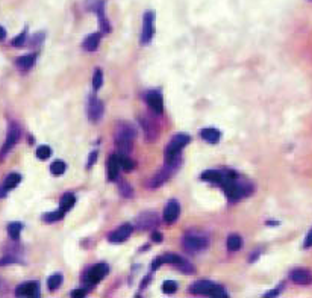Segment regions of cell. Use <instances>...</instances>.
<instances>
[{"instance_id":"2","label":"cell","mask_w":312,"mask_h":298,"mask_svg":"<svg viewBox=\"0 0 312 298\" xmlns=\"http://www.w3.org/2000/svg\"><path fill=\"white\" fill-rule=\"evenodd\" d=\"M182 247L188 253H199L209 247V236L202 232H189L182 238Z\"/></svg>"},{"instance_id":"34","label":"cell","mask_w":312,"mask_h":298,"mask_svg":"<svg viewBox=\"0 0 312 298\" xmlns=\"http://www.w3.org/2000/svg\"><path fill=\"white\" fill-rule=\"evenodd\" d=\"M52 155V150H50V147L49 145H41V147H38V150H36V156L38 159H47L49 156Z\"/></svg>"},{"instance_id":"19","label":"cell","mask_w":312,"mask_h":298,"mask_svg":"<svg viewBox=\"0 0 312 298\" xmlns=\"http://www.w3.org/2000/svg\"><path fill=\"white\" fill-rule=\"evenodd\" d=\"M99 44H100V33H93V35L87 36L82 46H84V50L94 52V50H97Z\"/></svg>"},{"instance_id":"40","label":"cell","mask_w":312,"mask_h":298,"mask_svg":"<svg viewBox=\"0 0 312 298\" xmlns=\"http://www.w3.org/2000/svg\"><path fill=\"white\" fill-rule=\"evenodd\" d=\"M96 159H97V152H93V153L90 155V159L87 161V168H91V167L94 165Z\"/></svg>"},{"instance_id":"44","label":"cell","mask_w":312,"mask_h":298,"mask_svg":"<svg viewBox=\"0 0 312 298\" xmlns=\"http://www.w3.org/2000/svg\"><path fill=\"white\" fill-rule=\"evenodd\" d=\"M5 38H6V30L2 26H0V41H3Z\"/></svg>"},{"instance_id":"18","label":"cell","mask_w":312,"mask_h":298,"mask_svg":"<svg viewBox=\"0 0 312 298\" xmlns=\"http://www.w3.org/2000/svg\"><path fill=\"white\" fill-rule=\"evenodd\" d=\"M214 285H215V283H212V282H209V280H199V282H194V283L189 286V291H191L192 294H205V295H208L209 291L214 288Z\"/></svg>"},{"instance_id":"47","label":"cell","mask_w":312,"mask_h":298,"mask_svg":"<svg viewBox=\"0 0 312 298\" xmlns=\"http://www.w3.org/2000/svg\"><path fill=\"white\" fill-rule=\"evenodd\" d=\"M311 2H312V0H311Z\"/></svg>"},{"instance_id":"22","label":"cell","mask_w":312,"mask_h":298,"mask_svg":"<svg viewBox=\"0 0 312 298\" xmlns=\"http://www.w3.org/2000/svg\"><path fill=\"white\" fill-rule=\"evenodd\" d=\"M97 15H99V26H100V32L102 33H108L111 30V26L108 23V18L105 15V9H103V3L100 2L97 6Z\"/></svg>"},{"instance_id":"10","label":"cell","mask_w":312,"mask_h":298,"mask_svg":"<svg viewBox=\"0 0 312 298\" xmlns=\"http://www.w3.org/2000/svg\"><path fill=\"white\" fill-rule=\"evenodd\" d=\"M146 101L155 114L164 112V100H162V94L159 91H149L146 94Z\"/></svg>"},{"instance_id":"28","label":"cell","mask_w":312,"mask_h":298,"mask_svg":"<svg viewBox=\"0 0 312 298\" xmlns=\"http://www.w3.org/2000/svg\"><path fill=\"white\" fill-rule=\"evenodd\" d=\"M20 182H21V176L17 174V173H12V174H9V176L5 179L3 186H5L6 190H12V188H15V186H17Z\"/></svg>"},{"instance_id":"17","label":"cell","mask_w":312,"mask_h":298,"mask_svg":"<svg viewBox=\"0 0 312 298\" xmlns=\"http://www.w3.org/2000/svg\"><path fill=\"white\" fill-rule=\"evenodd\" d=\"M108 180H117L119 179V171H120V162H119V156L112 155L108 159Z\"/></svg>"},{"instance_id":"32","label":"cell","mask_w":312,"mask_h":298,"mask_svg":"<svg viewBox=\"0 0 312 298\" xmlns=\"http://www.w3.org/2000/svg\"><path fill=\"white\" fill-rule=\"evenodd\" d=\"M65 164L62 162V161H55L53 164H52V167H50V171H52V174H55V176H61V174H64L65 173Z\"/></svg>"},{"instance_id":"11","label":"cell","mask_w":312,"mask_h":298,"mask_svg":"<svg viewBox=\"0 0 312 298\" xmlns=\"http://www.w3.org/2000/svg\"><path fill=\"white\" fill-rule=\"evenodd\" d=\"M173 168H174V167H171V165H165L162 170H159L158 173H156V174L149 180V186H150V188H159V186H162V185L170 179V176H171V173H173Z\"/></svg>"},{"instance_id":"39","label":"cell","mask_w":312,"mask_h":298,"mask_svg":"<svg viewBox=\"0 0 312 298\" xmlns=\"http://www.w3.org/2000/svg\"><path fill=\"white\" fill-rule=\"evenodd\" d=\"M303 247L305 248H311L312 247V229L308 232L306 238H305V242H303Z\"/></svg>"},{"instance_id":"30","label":"cell","mask_w":312,"mask_h":298,"mask_svg":"<svg viewBox=\"0 0 312 298\" xmlns=\"http://www.w3.org/2000/svg\"><path fill=\"white\" fill-rule=\"evenodd\" d=\"M64 215H65V212H62V210L59 209V210H56V212H50V213H46V215L43 216V219H44L46 222H55V221H59V219H62V218H64Z\"/></svg>"},{"instance_id":"41","label":"cell","mask_w":312,"mask_h":298,"mask_svg":"<svg viewBox=\"0 0 312 298\" xmlns=\"http://www.w3.org/2000/svg\"><path fill=\"white\" fill-rule=\"evenodd\" d=\"M87 294V289H74L71 292V297H85Z\"/></svg>"},{"instance_id":"46","label":"cell","mask_w":312,"mask_h":298,"mask_svg":"<svg viewBox=\"0 0 312 298\" xmlns=\"http://www.w3.org/2000/svg\"><path fill=\"white\" fill-rule=\"evenodd\" d=\"M0 286H2V280H0Z\"/></svg>"},{"instance_id":"12","label":"cell","mask_w":312,"mask_h":298,"mask_svg":"<svg viewBox=\"0 0 312 298\" xmlns=\"http://www.w3.org/2000/svg\"><path fill=\"white\" fill-rule=\"evenodd\" d=\"M290 279L296 285H311L312 283V273L306 268H296L290 273Z\"/></svg>"},{"instance_id":"33","label":"cell","mask_w":312,"mask_h":298,"mask_svg":"<svg viewBox=\"0 0 312 298\" xmlns=\"http://www.w3.org/2000/svg\"><path fill=\"white\" fill-rule=\"evenodd\" d=\"M119 190H120V194H122L123 197H132V196H134L131 185H129L128 182H125V180H122V182L119 183Z\"/></svg>"},{"instance_id":"43","label":"cell","mask_w":312,"mask_h":298,"mask_svg":"<svg viewBox=\"0 0 312 298\" xmlns=\"http://www.w3.org/2000/svg\"><path fill=\"white\" fill-rule=\"evenodd\" d=\"M281 289H282V285H281V286H278L275 291H270V292H267V294H265V297H275V295H278V294H279V291H281Z\"/></svg>"},{"instance_id":"26","label":"cell","mask_w":312,"mask_h":298,"mask_svg":"<svg viewBox=\"0 0 312 298\" xmlns=\"http://www.w3.org/2000/svg\"><path fill=\"white\" fill-rule=\"evenodd\" d=\"M74 203H76V199H74V196L73 194H64V197L61 199V210L62 212H68L73 206H74Z\"/></svg>"},{"instance_id":"29","label":"cell","mask_w":312,"mask_h":298,"mask_svg":"<svg viewBox=\"0 0 312 298\" xmlns=\"http://www.w3.org/2000/svg\"><path fill=\"white\" fill-rule=\"evenodd\" d=\"M61 283H62V276H61L59 273L52 274V276L49 277V280H47V286H49V289H50V291L58 289V288L61 286Z\"/></svg>"},{"instance_id":"31","label":"cell","mask_w":312,"mask_h":298,"mask_svg":"<svg viewBox=\"0 0 312 298\" xmlns=\"http://www.w3.org/2000/svg\"><path fill=\"white\" fill-rule=\"evenodd\" d=\"M102 84H103V73H102L100 68H97L94 71V76H93V88H94V91H97L102 87Z\"/></svg>"},{"instance_id":"15","label":"cell","mask_w":312,"mask_h":298,"mask_svg":"<svg viewBox=\"0 0 312 298\" xmlns=\"http://www.w3.org/2000/svg\"><path fill=\"white\" fill-rule=\"evenodd\" d=\"M132 230H134V227H132L131 224H123V226H120L115 232H112V233L109 235V241H111V242H115V244L125 242V241L132 235Z\"/></svg>"},{"instance_id":"7","label":"cell","mask_w":312,"mask_h":298,"mask_svg":"<svg viewBox=\"0 0 312 298\" xmlns=\"http://www.w3.org/2000/svg\"><path fill=\"white\" fill-rule=\"evenodd\" d=\"M153 21H155L153 12H146L144 18H143V33H141V44L143 46L149 44L153 38V32H155Z\"/></svg>"},{"instance_id":"21","label":"cell","mask_w":312,"mask_h":298,"mask_svg":"<svg viewBox=\"0 0 312 298\" xmlns=\"http://www.w3.org/2000/svg\"><path fill=\"white\" fill-rule=\"evenodd\" d=\"M202 139H205L206 142H211V144H217L221 138V133L214 129V127H209V129H203L202 133H200Z\"/></svg>"},{"instance_id":"8","label":"cell","mask_w":312,"mask_h":298,"mask_svg":"<svg viewBox=\"0 0 312 298\" xmlns=\"http://www.w3.org/2000/svg\"><path fill=\"white\" fill-rule=\"evenodd\" d=\"M162 259H164V264H170L182 273H194V267L188 260H185L183 257L177 254H167V256H162Z\"/></svg>"},{"instance_id":"4","label":"cell","mask_w":312,"mask_h":298,"mask_svg":"<svg viewBox=\"0 0 312 298\" xmlns=\"http://www.w3.org/2000/svg\"><path fill=\"white\" fill-rule=\"evenodd\" d=\"M87 114L93 123H99L103 117V103L97 99L96 94H91L87 104Z\"/></svg>"},{"instance_id":"37","label":"cell","mask_w":312,"mask_h":298,"mask_svg":"<svg viewBox=\"0 0 312 298\" xmlns=\"http://www.w3.org/2000/svg\"><path fill=\"white\" fill-rule=\"evenodd\" d=\"M208 295H211V297H227L226 291H224L221 286H218V285H214V288L209 291Z\"/></svg>"},{"instance_id":"14","label":"cell","mask_w":312,"mask_h":298,"mask_svg":"<svg viewBox=\"0 0 312 298\" xmlns=\"http://www.w3.org/2000/svg\"><path fill=\"white\" fill-rule=\"evenodd\" d=\"M179 215H180V206L176 200H171L167 204V207L164 209V215H162L164 221L167 222V224H174V222L177 221V218H179Z\"/></svg>"},{"instance_id":"25","label":"cell","mask_w":312,"mask_h":298,"mask_svg":"<svg viewBox=\"0 0 312 298\" xmlns=\"http://www.w3.org/2000/svg\"><path fill=\"white\" fill-rule=\"evenodd\" d=\"M21 230H23V224H21V222H11V224L8 226V233H9L11 239H14V241H18L20 239Z\"/></svg>"},{"instance_id":"5","label":"cell","mask_w":312,"mask_h":298,"mask_svg":"<svg viewBox=\"0 0 312 298\" xmlns=\"http://www.w3.org/2000/svg\"><path fill=\"white\" fill-rule=\"evenodd\" d=\"M20 135H21L20 127H18L15 123H12V124L9 126L8 136H6V141H5V144H3V147H2V152H0V159H5V156L8 155V152H11V148L18 142Z\"/></svg>"},{"instance_id":"3","label":"cell","mask_w":312,"mask_h":298,"mask_svg":"<svg viewBox=\"0 0 312 298\" xmlns=\"http://www.w3.org/2000/svg\"><path fill=\"white\" fill-rule=\"evenodd\" d=\"M140 124H141V127L144 130L146 141H149V142L156 141V138L159 136V124H158V121H156L152 115L144 114L140 118Z\"/></svg>"},{"instance_id":"6","label":"cell","mask_w":312,"mask_h":298,"mask_svg":"<svg viewBox=\"0 0 312 298\" xmlns=\"http://www.w3.org/2000/svg\"><path fill=\"white\" fill-rule=\"evenodd\" d=\"M159 224V216L156 212H146L141 213L137 218V227L140 230H147V229H153Z\"/></svg>"},{"instance_id":"27","label":"cell","mask_w":312,"mask_h":298,"mask_svg":"<svg viewBox=\"0 0 312 298\" xmlns=\"http://www.w3.org/2000/svg\"><path fill=\"white\" fill-rule=\"evenodd\" d=\"M117 156H119V162H120V167H122L125 171H132V170H134L135 164H134V161L129 158V155H123V153H119Z\"/></svg>"},{"instance_id":"16","label":"cell","mask_w":312,"mask_h":298,"mask_svg":"<svg viewBox=\"0 0 312 298\" xmlns=\"http://www.w3.org/2000/svg\"><path fill=\"white\" fill-rule=\"evenodd\" d=\"M189 141H191L189 135L177 133V135H174V136L170 139V144H168L167 147L171 148V150H174V152H182V148H183L185 145H188Z\"/></svg>"},{"instance_id":"13","label":"cell","mask_w":312,"mask_h":298,"mask_svg":"<svg viewBox=\"0 0 312 298\" xmlns=\"http://www.w3.org/2000/svg\"><path fill=\"white\" fill-rule=\"evenodd\" d=\"M15 294L18 297H40V285L36 282H26V283H21Z\"/></svg>"},{"instance_id":"24","label":"cell","mask_w":312,"mask_h":298,"mask_svg":"<svg viewBox=\"0 0 312 298\" xmlns=\"http://www.w3.org/2000/svg\"><path fill=\"white\" fill-rule=\"evenodd\" d=\"M243 245V239L240 235H230L227 238V250L229 251H238Z\"/></svg>"},{"instance_id":"1","label":"cell","mask_w":312,"mask_h":298,"mask_svg":"<svg viewBox=\"0 0 312 298\" xmlns=\"http://www.w3.org/2000/svg\"><path fill=\"white\" fill-rule=\"evenodd\" d=\"M135 127L128 123V121H119L115 124V132H114V139H115V147L119 153L129 155L132 147H134V139H135Z\"/></svg>"},{"instance_id":"23","label":"cell","mask_w":312,"mask_h":298,"mask_svg":"<svg viewBox=\"0 0 312 298\" xmlns=\"http://www.w3.org/2000/svg\"><path fill=\"white\" fill-rule=\"evenodd\" d=\"M223 173L224 171H220V170H208L202 174V179L206 180V182H212V183H220L221 182V177H223Z\"/></svg>"},{"instance_id":"9","label":"cell","mask_w":312,"mask_h":298,"mask_svg":"<svg viewBox=\"0 0 312 298\" xmlns=\"http://www.w3.org/2000/svg\"><path fill=\"white\" fill-rule=\"evenodd\" d=\"M106 274H108V265L106 264H97V265H94L88 270V273L85 274V282L88 285H96L100 280H103Z\"/></svg>"},{"instance_id":"42","label":"cell","mask_w":312,"mask_h":298,"mask_svg":"<svg viewBox=\"0 0 312 298\" xmlns=\"http://www.w3.org/2000/svg\"><path fill=\"white\" fill-rule=\"evenodd\" d=\"M152 239H153L155 242H162V233H159V232H153V233H152Z\"/></svg>"},{"instance_id":"20","label":"cell","mask_w":312,"mask_h":298,"mask_svg":"<svg viewBox=\"0 0 312 298\" xmlns=\"http://www.w3.org/2000/svg\"><path fill=\"white\" fill-rule=\"evenodd\" d=\"M35 61H36V55L35 53H30V55H24L21 58L17 59V67L20 70H30L33 65H35Z\"/></svg>"},{"instance_id":"36","label":"cell","mask_w":312,"mask_h":298,"mask_svg":"<svg viewBox=\"0 0 312 298\" xmlns=\"http://www.w3.org/2000/svg\"><path fill=\"white\" fill-rule=\"evenodd\" d=\"M162 288H164V292H167V294H173V292H176V291H177V283H176V282H173V280H165V282H164V285H162Z\"/></svg>"},{"instance_id":"45","label":"cell","mask_w":312,"mask_h":298,"mask_svg":"<svg viewBox=\"0 0 312 298\" xmlns=\"http://www.w3.org/2000/svg\"><path fill=\"white\" fill-rule=\"evenodd\" d=\"M6 193H8V190L5 188V186H2V188H0V197H5Z\"/></svg>"},{"instance_id":"35","label":"cell","mask_w":312,"mask_h":298,"mask_svg":"<svg viewBox=\"0 0 312 298\" xmlns=\"http://www.w3.org/2000/svg\"><path fill=\"white\" fill-rule=\"evenodd\" d=\"M26 36H27V30L24 29V30L17 36V38L12 40V46H14V47H23L24 43H26Z\"/></svg>"},{"instance_id":"38","label":"cell","mask_w":312,"mask_h":298,"mask_svg":"<svg viewBox=\"0 0 312 298\" xmlns=\"http://www.w3.org/2000/svg\"><path fill=\"white\" fill-rule=\"evenodd\" d=\"M162 264H164V259H162V257H156V259H153V262H152V270H153V271H155V270H158Z\"/></svg>"}]
</instances>
